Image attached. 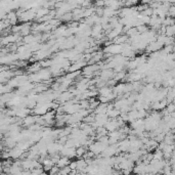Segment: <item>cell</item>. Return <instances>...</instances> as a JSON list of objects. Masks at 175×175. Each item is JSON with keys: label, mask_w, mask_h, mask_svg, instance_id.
<instances>
[{"label": "cell", "mask_w": 175, "mask_h": 175, "mask_svg": "<svg viewBox=\"0 0 175 175\" xmlns=\"http://www.w3.org/2000/svg\"><path fill=\"white\" fill-rule=\"evenodd\" d=\"M70 159L67 157H60V160L57 161V163L55 164V166H57L60 169H62V168L66 167V166H69V164H70Z\"/></svg>", "instance_id": "1"}, {"label": "cell", "mask_w": 175, "mask_h": 175, "mask_svg": "<svg viewBox=\"0 0 175 175\" xmlns=\"http://www.w3.org/2000/svg\"><path fill=\"white\" fill-rule=\"evenodd\" d=\"M36 120H37V117H34V116H28V117H25V125H28V126H30V125H33L36 123Z\"/></svg>", "instance_id": "2"}, {"label": "cell", "mask_w": 175, "mask_h": 175, "mask_svg": "<svg viewBox=\"0 0 175 175\" xmlns=\"http://www.w3.org/2000/svg\"><path fill=\"white\" fill-rule=\"evenodd\" d=\"M69 168L71 169V171H74V170H76L77 169V162L76 161L70 162V164H69Z\"/></svg>", "instance_id": "4"}, {"label": "cell", "mask_w": 175, "mask_h": 175, "mask_svg": "<svg viewBox=\"0 0 175 175\" xmlns=\"http://www.w3.org/2000/svg\"><path fill=\"white\" fill-rule=\"evenodd\" d=\"M85 153H86V149H85V147H78L77 149H75V154H76V157H78V158H82L83 156L85 155Z\"/></svg>", "instance_id": "3"}, {"label": "cell", "mask_w": 175, "mask_h": 175, "mask_svg": "<svg viewBox=\"0 0 175 175\" xmlns=\"http://www.w3.org/2000/svg\"><path fill=\"white\" fill-rule=\"evenodd\" d=\"M3 151H4V149H3V147H2V145H0V155H1L2 152H3Z\"/></svg>", "instance_id": "5"}]
</instances>
